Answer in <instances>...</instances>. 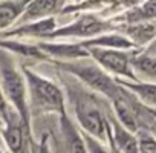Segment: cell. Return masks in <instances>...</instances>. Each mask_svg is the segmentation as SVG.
<instances>
[{
	"label": "cell",
	"mask_w": 156,
	"mask_h": 153,
	"mask_svg": "<svg viewBox=\"0 0 156 153\" xmlns=\"http://www.w3.org/2000/svg\"><path fill=\"white\" fill-rule=\"evenodd\" d=\"M0 91H2L8 106H12L16 115L28 132L29 106L25 75L12 61L9 54L3 49H0Z\"/></svg>",
	"instance_id": "1"
},
{
	"label": "cell",
	"mask_w": 156,
	"mask_h": 153,
	"mask_svg": "<svg viewBox=\"0 0 156 153\" xmlns=\"http://www.w3.org/2000/svg\"><path fill=\"white\" fill-rule=\"evenodd\" d=\"M28 89V106L37 113H58L60 116L66 115L64 110V95L61 89L51 80L35 73L34 70L23 67L22 69Z\"/></svg>",
	"instance_id": "2"
},
{
	"label": "cell",
	"mask_w": 156,
	"mask_h": 153,
	"mask_svg": "<svg viewBox=\"0 0 156 153\" xmlns=\"http://www.w3.org/2000/svg\"><path fill=\"white\" fill-rule=\"evenodd\" d=\"M55 64L60 69L69 72L70 75H75L81 83H84L90 89H94V91L112 98V101L121 97V91L116 86V83L98 64H95L90 58H86V60L81 58V60L67 61V63L55 61Z\"/></svg>",
	"instance_id": "3"
},
{
	"label": "cell",
	"mask_w": 156,
	"mask_h": 153,
	"mask_svg": "<svg viewBox=\"0 0 156 153\" xmlns=\"http://www.w3.org/2000/svg\"><path fill=\"white\" fill-rule=\"evenodd\" d=\"M113 26L106 22L101 20L100 17L94 16V14H83L76 20L57 28L48 38H69V37H80L84 40L98 37L101 34H106L112 29Z\"/></svg>",
	"instance_id": "4"
},
{
	"label": "cell",
	"mask_w": 156,
	"mask_h": 153,
	"mask_svg": "<svg viewBox=\"0 0 156 153\" xmlns=\"http://www.w3.org/2000/svg\"><path fill=\"white\" fill-rule=\"evenodd\" d=\"M89 58L98 64L104 72H110L116 76H124V78L136 81V75L133 73L130 60L132 57L126 51H116V49H100V48H87Z\"/></svg>",
	"instance_id": "5"
},
{
	"label": "cell",
	"mask_w": 156,
	"mask_h": 153,
	"mask_svg": "<svg viewBox=\"0 0 156 153\" xmlns=\"http://www.w3.org/2000/svg\"><path fill=\"white\" fill-rule=\"evenodd\" d=\"M75 115L80 124L89 136L95 138L101 144L107 141V130H109V123L101 113V110L89 100L78 98L75 103Z\"/></svg>",
	"instance_id": "6"
},
{
	"label": "cell",
	"mask_w": 156,
	"mask_h": 153,
	"mask_svg": "<svg viewBox=\"0 0 156 153\" xmlns=\"http://www.w3.org/2000/svg\"><path fill=\"white\" fill-rule=\"evenodd\" d=\"M66 6L64 2H57V0H35V2H28L23 14L17 20V26L44 20L49 17H54L55 14L61 12Z\"/></svg>",
	"instance_id": "7"
},
{
	"label": "cell",
	"mask_w": 156,
	"mask_h": 153,
	"mask_svg": "<svg viewBox=\"0 0 156 153\" xmlns=\"http://www.w3.org/2000/svg\"><path fill=\"white\" fill-rule=\"evenodd\" d=\"M37 46L46 55L48 60L51 57H54V58L60 60L58 63H67V61H75V60H81V58H89L87 51L80 43H46V41H41Z\"/></svg>",
	"instance_id": "8"
},
{
	"label": "cell",
	"mask_w": 156,
	"mask_h": 153,
	"mask_svg": "<svg viewBox=\"0 0 156 153\" xmlns=\"http://www.w3.org/2000/svg\"><path fill=\"white\" fill-rule=\"evenodd\" d=\"M57 29V20L54 17L44 19V20H38V22H32V23H26V25H20L16 26L9 31H3L0 34V38H11V37H22V38H41V37H49L54 31Z\"/></svg>",
	"instance_id": "9"
},
{
	"label": "cell",
	"mask_w": 156,
	"mask_h": 153,
	"mask_svg": "<svg viewBox=\"0 0 156 153\" xmlns=\"http://www.w3.org/2000/svg\"><path fill=\"white\" fill-rule=\"evenodd\" d=\"M107 138L113 142V145L121 153H139L136 136L132 132H129L127 129H124L116 119L112 121V127L109 124Z\"/></svg>",
	"instance_id": "10"
},
{
	"label": "cell",
	"mask_w": 156,
	"mask_h": 153,
	"mask_svg": "<svg viewBox=\"0 0 156 153\" xmlns=\"http://www.w3.org/2000/svg\"><path fill=\"white\" fill-rule=\"evenodd\" d=\"M84 49L87 48H100V49H116V51H124L129 48H133V43L121 34H113V32H106L101 34L98 37L89 38V40H83L80 43Z\"/></svg>",
	"instance_id": "11"
},
{
	"label": "cell",
	"mask_w": 156,
	"mask_h": 153,
	"mask_svg": "<svg viewBox=\"0 0 156 153\" xmlns=\"http://www.w3.org/2000/svg\"><path fill=\"white\" fill-rule=\"evenodd\" d=\"M60 130L63 135V144H64L66 153H87L83 135L75 129V126L69 121V118L66 115L61 116Z\"/></svg>",
	"instance_id": "12"
},
{
	"label": "cell",
	"mask_w": 156,
	"mask_h": 153,
	"mask_svg": "<svg viewBox=\"0 0 156 153\" xmlns=\"http://www.w3.org/2000/svg\"><path fill=\"white\" fill-rule=\"evenodd\" d=\"M2 138L3 142L6 144V147L9 148V153H22L23 151V145H25V138L23 133L26 132V129L23 127L22 121H8L2 129Z\"/></svg>",
	"instance_id": "13"
},
{
	"label": "cell",
	"mask_w": 156,
	"mask_h": 153,
	"mask_svg": "<svg viewBox=\"0 0 156 153\" xmlns=\"http://www.w3.org/2000/svg\"><path fill=\"white\" fill-rule=\"evenodd\" d=\"M122 31L133 44H144V43L151 41L156 37V22L126 25L122 26Z\"/></svg>",
	"instance_id": "14"
},
{
	"label": "cell",
	"mask_w": 156,
	"mask_h": 153,
	"mask_svg": "<svg viewBox=\"0 0 156 153\" xmlns=\"http://www.w3.org/2000/svg\"><path fill=\"white\" fill-rule=\"evenodd\" d=\"M25 0H6L0 2V29L6 31L9 26L16 25L26 8Z\"/></svg>",
	"instance_id": "15"
},
{
	"label": "cell",
	"mask_w": 156,
	"mask_h": 153,
	"mask_svg": "<svg viewBox=\"0 0 156 153\" xmlns=\"http://www.w3.org/2000/svg\"><path fill=\"white\" fill-rule=\"evenodd\" d=\"M119 20H124L126 25L154 22L156 20V2L141 3V5H138V8H132V9L126 11V14L121 16Z\"/></svg>",
	"instance_id": "16"
},
{
	"label": "cell",
	"mask_w": 156,
	"mask_h": 153,
	"mask_svg": "<svg viewBox=\"0 0 156 153\" xmlns=\"http://www.w3.org/2000/svg\"><path fill=\"white\" fill-rule=\"evenodd\" d=\"M130 64L133 72H138L139 76L153 81L151 84H156V57H150L145 54L135 55L132 57Z\"/></svg>",
	"instance_id": "17"
},
{
	"label": "cell",
	"mask_w": 156,
	"mask_h": 153,
	"mask_svg": "<svg viewBox=\"0 0 156 153\" xmlns=\"http://www.w3.org/2000/svg\"><path fill=\"white\" fill-rule=\"evenodd\" d=\"M0 49L3 51H9L14 52L17 55H23L26 58H37V60H48L46 55L38 49V46H31V44H25L20 41H14V40H0Z\"/></svg>",
	"instance_id": "18"
},
{
	"label": "cell",
	"mask_w": 156,
	"mask_h": 153,
	"mask_svg": "<svg viewBox=\"0 0 156 153\" xmlns=\"http://www.w3.org/2000/svg\"><path fill=\"white\" fill-rule=\"evenodd\" d=\"M119 84H122L126 89L133 92L141 101L150 106H156V84L138 83V81H119Z\"/></svg>",
	"instance_id": "19"
},
{
	"label": "cell",
	"mask_w": 156,
	"mask_h": 153,
	"mask_svg": "<svg viewBox=\"0 0 156 153\" xmlns=\"http://www.w3.org/2000/svg\"><path fill=\"white\" fill-rule=\"evenodd\" d=\"M139 153H156V139L147 133H141L138 138Z\"/></svg>",
	"instance_id": "20"
},
{
	"label": "cell",
	"mask_w": 156,
	"mask_h": 153,
	"mask_svg": "<svg viewBox=\"0 0 156 153\" xmlns=\"http://www.w3.org/2000/svg\"><path fill=\"white\" fill-rule=\"evenodd\" d=\"M83 135V139H84V144H86V151L87 153H109L107 148H104V145L97 141L95 138L89 136L87 133H81Z\"/></svg>",
	"instance_id": "21"
},
{
	"label": "cell",
	"mask_w": 156,
	"mask_h": 153,
	"mask_svg": "<svg viewBox=\"0 0 156 153\" xmlns=\"http://www.w3.org/2000/svg\"><path fill=\"white\" fill-rule=\"evenodd\" d=\"M9 106L2 94V91H0V129H2L8 121H9Z\"/></svg>",
	"instance_id": "22"
},
{
	"label": "cell",
	"mask_w": 156,
	"mask_h": 153,
	"mask_svg": "<svg viewBox=\"0 0 156 153\" xmlns=\"http://www.w3.org/2000/svg\"><path fill=\"white\" fill-rule=\"evenodd\" d=\"M144 54H145V55H150V57H156V40L148 46V49H147Z\"/></svg>",
	"instance_id": "23"
},
{
	"label": "cell",
	"mask_w": 156,
	"mask_h": 153,
	"mask_svg": "<svg viewBox=\"0 0 156 153\" xmlns=\"http://www.w3.org/2000/svg\"><path fill=\"white\" fill-rule=\"evenodd\" d=\"M107 141H109V144H110V150H109V153H121V151H119V150H118V148L113 145V142H112L109 138H107Z\"/></svg>",
	"instance_id": "24"
},
{
	"label": "cell",
	"mask_w": 156,
	"mask_h": 153,
	"mask_svg": "<svg viewBox=\"0 0 156 153\" xmlns=\"http://www.w3.org/2000/svg\"><path fill=\"white\" fill-rule=\"evenodd\" d=\"M154 126H156V123H154Z\"/></svg>",
	"instance_id": "25"
}]
</instances>
